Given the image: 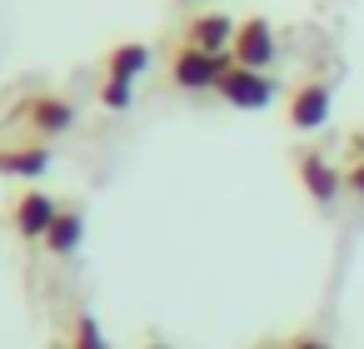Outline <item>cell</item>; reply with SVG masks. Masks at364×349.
<instances>
[{"mask_svg":"<svg viewBox=\"0 0 364 349\" xmlns=\"http://www.w3.org/2000/svg\"><path fill=\"white\" fill-rule=\"evenodd\" d=\"M215 95H220L225 105H235V110H264V105L274 100V75H269V70H250V65H235V60H230V70L220 75Z\"/></svg>","mask_w":364,"mask_h":349,"instance_id":"obj_1","label":"cell"},{"mask_svg":"<svg viewBox=\"0 0 364 349\" xmlns=\"http://www.w3.org/2000/svg\"><path fill=\"white\" fill-rule=\"evenodd\" d=\"M130 100H135V85H125V80H105L100 85V105L105 110H130Z\"/></svg>","mask_w":364,"mask_h":349,"instance_id":"obj_13","label":"cell"},{"mask_svg":"<svg viewBox=\"0 0 364 349\" xmlns=\"http://www.w3.org/2000/svg\"><path fill=\"white\" fill-rule=\"evenodd\" d=\"M230 60H235V65H250V70H269V65L279 60V41H274V31H269L264 16L240 21L235 45H230Z\"/></svg>","mask_w":364,"mask_h":349,"instance_id":"obj_3","label":"cell"},{"mask_svg":"<svg viewBox=\"0 0 364 349\" xmlns=\"http://www.w3.org/2000/svg\"><path fill=\"white\" fill-rule=\"evenodd\" d=\"M354 150H359V160H364V135H354Z\"/></svg>","mask_w":364,"mask_h":349,"instance_id":"obj_16","label":"cell"},{"mask_svg":"<svg viewBox=\"0 0 364 349\" xmlns=\"http://www.w3.org/2000/svg\"><path fill=\"white\" fill-rule=\"evenodd\" d=\"M329 120V85L324 80H304L289 95V125L294 130H319Z\"/></svg>","mask_w":364,"mask_h":349,"instance_id":"obj_8","label":"cell"},{"mask_svg":"<svg viewBox=\"0 0 364 349\" xmlns=\"http://www.w3.org/2000/svg\"><path fill=\"white\" fill-rule=\"evenodd\" d=\"M145 70H150V50H145L140 41H125V45H115V50L105 55V80H125V85H135Z\"/></svg>","mask_w":364,"mask_h":349,"instance_id":"obj_10","label":"cell"},{"mask_svg":"<svg viewBox=\"0 0 364 349\" xmlns=\"http://www.w3.org/2000/svg\"><path fill=\"white\" fill-rule=\"evenodd\" d=\"M294 170H299V185H304V195H309L314 205H329V200L344 190V175H339L324 155H314V150H309V155H299V165H294Z\"/></svg>","mask_w":364,"mask_h":349,"instance_id":"obj_9","label":"cell"},{"mask_svg":"<svg viewBox=\"0 0 364 349\" xmlns=\"http://www.w3.org/2000/svg\"><path fill=\"white\" fill-rule=\"evenodd\" d=\"M55 215H60V205H55L46 190H21V195H16V205H11V230H16L21 240L46 245V235H50Z\"/></svg>","mask_w":364,"mask_h":349,"instance_id":"obj_4","label":"cell"},{"mask_svg":"<svg viewBox=\"0 0 364 349\" xmlns=\"http://www.w3.org/2000/svg\"><path fill=\"white\" fill-rule=\"evenodd\" d=\"M225 70H230V55H210V50H195V45H180L170 55V80L180 90H215Z\"/></svg>","mask_w":364,"mask_h":349,"instance_id":"obj_2","label":"cell"},{"mask_svg":"<svg viewBox=\"0 0 364 349\" xmlns=\"http://www.w3.org/2000/svg\"><path fill=\"white\" fill-rule=\"evenodd\" d=\"M289 349H329V344H324V339H314V334H299Z\"/></svg>","mask_w":364,"mask_h":349,"instance_id":"obj_15","label":"cell"},{"mask_svg":"<svg viewBox=\"0 0 364 349\" xmlns=\"http://www.w3.org/2000/svg\"><path fill=\"white\" fill-rule=\"evenodd\" d=\"M50 170V145L46 140H21L0 150V175L6 180H41Z\"/></svg>","mask_w":364,"mask_h":349,"instance_id":"obj_7","label":"cell"},{"mask_svg":"<svg viewBox=\"0 0 364 349\" xmlns=\"http://www.w3.org/2000/svg\"><path fill=\"white\" fill-rule=\"evenodd\" d=\"M80 240H85V220H80V210H60L55 225H50V235H46V249H50L55 259H70V254L80 249Z\"/></svg>","mask_w":364,"mask_h":349,"instance_id":"obj_11","label":"cell"},{"mask_svg":"<svg viewBox=\"0 0 364 349\" xmlns=\"http://www.w3.org/2000/svg\"><path fill=\"white\" fill-rule=\"evenodd\" d=\"M16 115L31 125V135H36V140H55V135H65V130L75 125V105H70V100H60V95H31Z\"/></svg>","mask_w":364,"mask_h":349,"instance_id":"obj_5","label":"cell"},{"mask_svg":"<svg viewBox=\"0 0 364 349\" xmlns=\"http://www.w3.org/2000/svg\"><path fill=\"white\" fill-rule=\"evenodd\" d=\"M65 349H110V344H105V334H100V319H95L90 309H80V314H75Z\"/></svg>","mask_w":364,"mask_h":349,"instance_id":"obj_12","label":"cell"},{"mask_svg":"<svg viewBox=\"0 0 364 349\" xmlns=\"http://www.w3.org/2000/svg\"><path fill=\"white\" fill-rule=\"evenodd\" d=\"M235 31H240V21H230L225 11H205V16H190V26H185V45L210 50V55H230Z\"/></svg>","mask_w":364,"mask_h":349,"instance_id":"obj_6","label":"cell"},{"mask_svg":"<svg viewBox=\"0 0 364 349\" xmlns=\"http://www.w3.org/2000/svg\"><path fill=\"white\" fill-rule=\"evenodd\" d=\"M344 190H354V195L364 200V160H354V165L344 170Z\"/></svg>","mask_w":364,"mask_h":349,"instance_id":"obj_14","label":"cell"},{"mask_svg":"<svg viewBox=\"0 0 364 349\" xmlns=\"http://www.w3.org/2000/svg\"><path fill=\"white\" fill-rule=\"evenodd\" d=\"M145 349H170V344H145Z\"/></svg>","mask_w":364,"mask_h":349,"instance_id":"obj_17","label":"cell"}]
</instances>
